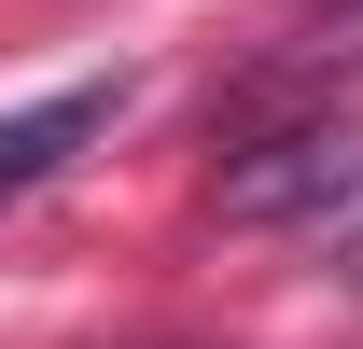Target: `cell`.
Returning a JSON list of instances; mask_svg holds the SVG:
<instances>
[{
  "label": "cell",
  "instance_id": "1",
  "mask_svg": "<svg viewBox=\"0 0 363 349\" xmlns=\"http://www.w3.org/2000/svg\"><path fill=\"white\" fill-rule=\"evenodd\" d=\"M363 210V126H294L224 168V223H335Z\"/></svg>",
  "mask_w": 363,
  "mask_h": 349
},
{
  "label": "cell",
  "instance_id": "2",
  "mask_svg": "<svg viewBox=\"0 0 363 349\" xmlns=\"http://www.w3.org/2000/svg\"><path fill=\"white\" fill-rule=\"evenodd\" d=\"M126 112V70H98V84H56V98H28V112H0V210L14 196H43L70 154H84L98 126Z\"/></svg>",
  "mask_w": 363,
  "mask_h": 349
}]
</instances>
